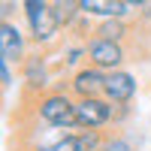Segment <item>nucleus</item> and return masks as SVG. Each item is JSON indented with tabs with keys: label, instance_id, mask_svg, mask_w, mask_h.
Returning a JSON list of instances; mask_svg holds the SVG:
<instances>
[{
	"label": "nucleus",
	"instance_id": "1",
	"mask_svg": "<svg viewBox=\"0 0 151 151\" xmlns=\"http://www.w3.org/2000/svg\"><path fill=\"white\" fill-rule=\"evenodd\" d=\"M33 100V121L48 127H76V97L70 91L48 88L42 94H30Z\"/></svg>",
	"mask_w": 151,
	"mask_h": 151
},
{
	"label": "nucleus",
	"instance_id": "2",
	"mask_svg": "<svg viewBox=\"0 0 151 151\" xmlns=\"http://www.w3.org/2000/svg\"><path fill=\"white\" fill-rule=\"evenodd\" d=\"M115 118V103L100 97H76V127L79 130H106Z\"/></svg>",
	"mask_w": 151,
	"mask_h": 151
},
{
	"label": "nucleus",
	"instance_id": "3",
	"mask_svg": "<svg viewBox=\"0 0 151 151\" xmlns=\"http://www.w3.org/2000/svg\"><path fill=\"white\" fill-rule=\"evenodd\" d=\"M21 18H24V27H27L30 42H33L36 48L52 45L60 33H67L64 27H60V21H58V15H55L52 3L42 6V9H36V12H27V15H21Z\"/></svg>",
	"mask_w": 151,
	"mask_h": 151
},
{
	"label": "nucleus",
	"instance_id": "4",
	"mask_svg": "<svg viewBox=\"0 0 151 151\" xmlns=\"http://www.w3.org/2000/svg\"><path fill=\"white\" fill-rule=\"evenodd\" d=\"M88 64H94L100 70H121L127 64V45L115 40H103V36H88Z\"/></svg>",
	"mask_w": 151,
	"mask_h": 151
},
{
	"label": "nucleus",
	"instance_id": "5",
	"mask_svg": "<svg viewBox=\"0 0 151 151\" xmlns=\"http://www.w3.org/2000/svg\"><path fill=\"white\" fill-rule=\"evenodd\" d=\"M27 42H30L27 27H21V24L12 21V18L0 21V58L3 60L21 64V60L27 58Z\"/></svg>",
	"mask_w": 151,
	"mask_h": 151
},
{
	"label": "nucleus",
	"instance_id": "6",
	"mask_svg": "<svg viewBox=\"0 0 151 151\" xmlns=\"http://www.w3.org/2000/svg\"><path fill=\"white\" fill-rule=\"evenodd\" d=\"M18 67H21V82H24V91L27 94H42V91H48V88L55 85L52 70H48V60L40 52L27 55Z\"/></svg>",
	"mask_w": 151,
	"mask_h": 151
},
{
	"label": "nucleus",
	"instance_id": "7",
	"mask_svg": "<svg viewBox=\"0 0 151 151\" xmlns=\"http://www.w3.org/2000/svg\"><path fill=\"white\" fill-rule=\"evenodd\" d=\"M106 88V70L85 64L70 73V94L73 97H100Z\"/></svg>",
	"mask_w": 151,
	"mask_h": 151
},
{
	"label": "nucleus",
	"instance_id": "8",
	"mask_svg": "<svg viewBox=\"0 0 151 151\" xmlns=\"http://www.w3.org/2000/svg\"><path fill=\"white\" fill-rule=\"evenodd\" d=\"M136 94H139V82L130 70H112L106 73V88H103V97L112 100V103H133Z\"/></svg>",
	"mask_w": 151,
	"mask_h": 151
},
{
	"label": "nucleus",
	"instance_id": "9",
	"mask_svg": "<svg viewBox=\"0 0 151 151\" xmlns=\"http://www.w3.org/2000/svg\"><path fill=\"white\" fill-rule=\"evenodd\" d=\"M82 9V15H91L94 21L100 18H130L136 15V9H130L124 0H76Z\"/></svg>",
	"mask_w": 151,
	"mask_h": 151
},
{
	"label": "nucleus",
	"instance_id": "10",
	"mask_svg": "<svg viewBox=\"0 0 151 151\" xmlns=\"http://www.w3.org/2000/svg\"><path fill=\"white\" fill-rule=\"evenodd\" d=\"M30 151H82V145H79V127L64 130L60 136H55V139L33 142V145H30Z\"/></svg>",
	"mask_w": 151,
	"mask_h": 151
},
{
	"label": "nucleus",
	"instance_id": "11",
	"mask_svg": "<svg viewBox=\"0 0 151 151\" xmlns=\"http://www.w3.org/2000/svg\"><path fill=\"white\" fill-rule=\"evenodd\" d=\"M127 33H130L127 18H100V21L94 24V33H91V36H103V40L127 42Z\"/></svg>",
	"mask_w": 151,
	"mask_h": 151
},
{
	"label": "nucleus",
	"instance_id": "12",
	"mask_svg": "<svg viewBox=\"0 0 151 151\" xmlns=\"http://www.w3.org/2000/svg\"><path fill=\"white\" fill-rule=\"evenodd\" d=\"M52 9H55V15H58V21H60V27H64V30H73V24L79 21V15H82V9H79L76 0H67V3H52Z\"/></svg>",
	"mask_w": 151,
	"mask_h": 151
},
{
	"label": "nucleus",
	"instance_id": "13",
	"mask_svg": "<svg viewBox=\"0 0 151 151\" xmlns=\"http://www.w3.org/2000/svg\"><path fill=\"white\" fill-rule=\"evenodd\" d=\"M60 60H64L67 70H79L88 64V42H73L64 48V55H60Z\"/></svg>",
	"mask_w": 151,
	"mask_h": 151
},
{
	"label": "nucleus",
	"instance_id": "14",
	"mask_svg": "<svg viewBox=\"0 0 151 151\" xmlns=\"http://www.w3.org/2000/svg\"><path fill=\"white\" fill-rule=\"evenodd\" d=\"M100 151H136L133 142H130V136H124V133H106V142Z\"/></svg>",
	"mask_w": 151,
	"mask_h": 151
},
{
	"label": "nucleus",
	"instance_id": "15",
	"mask_svg": "<svg viewBox=\"0 0 151 151\" xmlns=\"http://www.w3.org/2000/svg\"><path fill=\"white\" fill-rule=\"evenodd\" d=\"M133 115V106L130 103H115V118H112V127H121V124H127Z\"/></svg>",
	"mask_w": 151,
	"mask_h": 151
},
{
	"label": "nucleus",
	"instance_id": "16",
	"mask_svg": "<svg viewBox=\"0 0 151 151\" xmlns=\"http://www.w3.org/2000/svg\"><path fill=\"white\" fill-rule=\"evenodd\" d=\"M0 79H3V91H12V85H15V73H12V64L3 60V58H0Z\"/></svg>",
	"mask_w": 151,
	"mask_h": 151
},
{
	"label": "nucleus",
	"instance_id": "17",
	"mask_svg": "<svg viewBox=\"0 0 151 151\" xmlns=\"http://www.w3.org/2000/svg\"><path fill=\"white\" fill-rule=\"evenodd\" d=\"M12 9H21V3H12V0H3V18H12Z\"/></svg>",
	"mask_w": 151,
	"mask_h": 151
},
{
	"label": "nucleus",
	"instance_id": "18",
	"mask_svg": "<svg viewBox=\"0 0 151 151\" xmlns=\"http://www.w3.org/2000/svg\"><path fill=\"white\" fill-rule=\"evenodd\" d=\"M124 3H127L130 9H136V12H142V9H145V6L151 3V0H124Z\"/></svg>",
	"mask_w": 151,
	"mask_h": 151
},
{
	"label": "nucleus",
	"instance_id": "19",
	"mask_svg": "<svg viewBox=\"0 0 151 151\" xmlns=\"http://www.w3.org/2000/svg\"><path fill=\"white\" fill-rule=\"evenodd\" d=\"M139 18H142V21H151V3H148V6L139 12Z\"/></svg>",
	"mask_w": 151,
	"mask_h": 151
},
{
	"label": "nucleus",
	"instance_id": "20",
	"mask_svg": "<svg viewBox=\"0 0 151 151\" xmlns=\"http://www.w3.org/2000/svg\"><path fill=\"white\" fill-rule=\"evenodd\" d=\"M52 3H67V0H52Z\"/></svg>",
	"mask_w": 151,
	"mask_h": 151
}]
</instances>
